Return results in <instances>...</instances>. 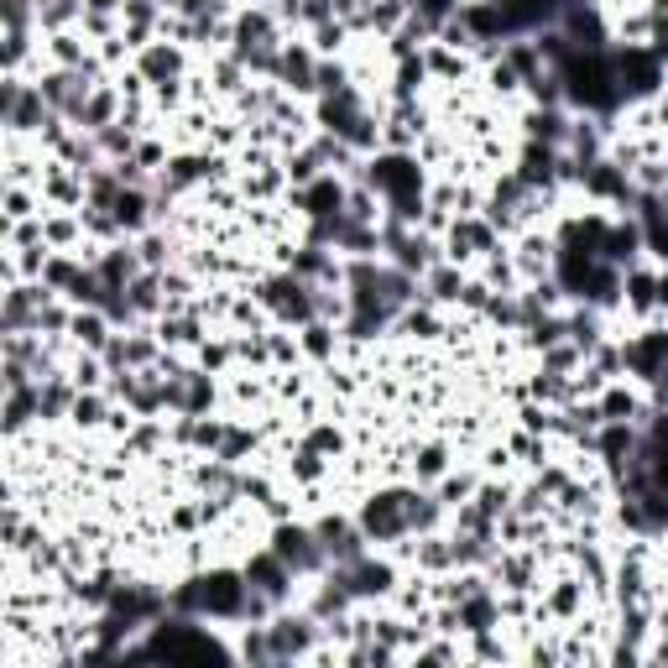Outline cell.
<instances>
[{
    "instance_id": "19",
    "label": "cell",
    "mask_w": 668,
    "mask_h": 668,
    "mask_svg": "<svg viewBox=\"0 0 668 668\" xmlns=\"http://www.w3.org/2000/svg\"><path fill=\"white\" fill-rule=\"evenodd\" d=\"M73 418H79V424H99V403L95 397H79V403H73Z\"/></svg>"
},
{
    "instance_id": "1",
    "label": "cell",
    "mask_w": 668,
    "mask_h": 668,
    "mask_svg": "<svg viewBox=\"0 0 668 668\" xmlns=\"http://www.w3.org/2000/svg\"><path fill=\"white\" fill-rule=\"evenodd\" d=\"M120 658H215V664H230L236 653L225 643H215L210 627H193V617H172V621H157L152 637L142 647H126Z\"/></svg>"
},
{
    "instance_id": "18",
    "label": "cell",
    "mask_w": 668,
    "mask_h": 668,
    "mask_svg": "<svg viewBox=\"0 0 668 668\" xmlns=\"http://www.w3.org/2000/svg\"><path fill=\"white\" fill-rule=\"evenodd\" d=\"M444 470V450H424L418 454V476H439Z\"/></svg>"
},
{
    "instance_id": "3",
    "label": "cell",
    "mask_w": 668,
    "mask_h": 668,
    "mask_svg": "<svg viewBox=\"0 0 668 668\" xmlns=\"http://www.w3.org/2000/svg\"><path fill=\"white\" fill-rule=\"evenodd\" d=\"M360 527H366L371 544H397V538H407V533H413V527H407V491H382V497H371L366 512H360Z\"/></svg>"
},
{
    "instance_id": "11",
    "label": "cell",
    "mask_w": 668,
    "mask_h": 668,
    "mask_svg": "<svg viewBox=\"0 0 668 668\" xmlns=\"http://www.w3.org/2000/svg\"><path fill=\"white\" fill-rule=\"evenodd\" d=\"M439 512H444V506H439L433 497H418V491H407V527H413V533H429V527L439 523Z\"/></svg>"
},
{
    "instance_id": "2",
    "label": "cell",
    "mask_w": 668,
    "mask_h": 668,
    "mask_svg": "<svg viewBox=\"0 0 668 668\" xmlns=\"http://www.w3.org/2000/svg\"><path fill=\"white\" fill-rule=\"evenodd\" d=\"M371 189L386 199V210H392V219H418V210H424V172H418V163L413 157H377L371 163Z\"/></svg>"
},
{
    "instance_id": "21",
    "label": "cell",
    "mask_w": 668,
    "mask_h": 668,
    "mask_svg": "<svg viewBox=\"0 0 668 668\" xmlns=\"http://www.w3.org/2000/svg\"><path fill=\"white\" fill-rule=\"evenodd\" d=\"M658 303H668V277H658Z\"/></svg>"
},
{
    "instance_id": "14",
    "label": "cell",
    "mask_w": 668,
    "mask_h": 668,
    "mask_svg": "<svg viewBox=\"0 0 668 668\" xmlns=\"http://www.w3.org/2000/svg\"><path fill=\"white\" fill-rule=\"evenodd\" d=\"M418 564H424V570H450V564H454V544H444V538H424Z\"/></svg>"
},
{
    "instance_id": "9",
    "label": "cell",
    "mask_w": 668,
    "mask_h": 668,
    "mask_svg": "<svg viewBox=\"0 0 668 668\" xmlns=\"http://www.w3.org/2000/svg\"><path fill=\"white\" fill-rule=\"evenodd\" d=\"M621 360H627L637 377H647V382H664V371H668V330L647 334V339H632V345L621 350Z\"/></svg>"
},
{
    "instance_id": "10",
    "label": "cell",
    "mask_w": 668,
    "mask_h": 668,
    "mask_svg": "<svg viewBox=\"0 0 668 668\" xmlns=\"http://www.w3.org/2000/svg\"><path fill=\"white\" fill-rule=\"evenodd\" d=\"M298 204H303L313 219H334V215H345V189H339L334 178H313V183L298 189Z\"/></svg>"
},
{
    "instance_id": "13",
    "label": "cell",
    "mask_w": 668,
    "mask_h": 668,
    "mask_svg": "<svg viewBox=\"0 0 668 668\" xmlns=\"http://www.w3.org/2000/svg\"><path fill=\"white\" fill-rule=\"evenodd\" d=\"M126 298H131V309L136 313H152L163 303V293H157V277H136V283L126 287Z\"/></svg>"
},
{
    "instance_id": "5",
    "label": "cell",
    "mask_w": 668,
    "mask_h": 668,
    "mask_svg": "<svg viewBox=\"0 0 668 668\" xmlns=\"http://www.w3.org/2000/svg\"><path fill=\"white\" fill-rule=\"evenodd\" d=\"M272 549L293 564V574H319L324 564H330V553H324V544H319L313 527H287L283 523L277 533H272Z\"/></svg>"
},
{
    "instance_id": "7",
    "label": "cell",
    "mask_w": 668,
    "mask_h": 668,
    "mask_svg": "<svg viewBox=\"0 0 668 668\" xmlns=\"http://www.w3.org/2000/svg\"><path fill=\"white\" fill-rule=\"evenodd\" d=\"M246 585H251V591H262V596H272V600H283L287 585H293V564H287L277 549H266V553H257V559L246 564Z\"/></svg>"
},
{
    "instance_id": "15",
    "label": "cell",
    "mask_w": 668,
    "mask_h": 668,
    "mask_svg": "<svg viewBox=\"0 0 668 668\" xmlns=\"http://www.w3.org/2000/svg\"><path fill=\"white\" fill-rule=\"evenodd\" d=\"M142 69L152 73V79H163V84H167V79H172V73H178V58H172V52H167V48H146Z\"/></svg>"
},
{
    "instance_id": "8",
    "label": "cell",
    "mask_w": 668,
    "mask_h": 668,
    "mask_svg": "<svg viewBox=\"0 0 668 668\" xmlns=\"http://www.w3.org/2000/svg\"><path fill=\"white\" fill-rule=\"evenodd\" d=\"M0 110H5V126H16V131H32L37 120H43V90L37 84H5L0 90Z\"/></svg>"
},
{
    "instance_id": "20",
    "label": "cell",
    "mask_w": 668,
    "mask_h": 668,
    "mask_svg": "<svg viewBox=\"0 0 668 668\" xmlns=\"http://www.w3.org/2000/svg\"><path fill=\"white\" fill-rule=\"evenodd\" d=\"M574 600H580V591H574V585H564V591L553 596V611H574Z\"/></svg>"
},
{
    "instance_id": "4",
    "label": "cell",
    "mask_w": 668,
    "mask_h": 668,
    "mask_svg": "<svg viewBox=\"0 0 668 668\" xmlns=\"http://www.w3.org/2000/svg\"><path fill=\"white\" fill-rule=\"evenodd\" d=\"M319 617L313 611H303V617H277L272 627H266V637H272V664H287V658H303V653H313V643H319Z\"/></svg>"
},
{
    "instance_id": "16",
    "label": "cell",
    "mask_w": 668,
    "mask_h": 668,
    "mask_svg": "<svg viewBox=\"0 0 668 668\" xmlns=\"http://www.w3.org/2000/svg\"><path fill=\"white\" fill-rule=\"evenodd\" d=\"M303 345H309L313 356H330V330H324V324H309V330H303Z\"/></svg>"
},
{
    "instance_id": "6",
    "label": "cell",
    "mask_w": 668,
    "mask_h": 668,
    "mask_svg": "<svg viewBox=\"0 0 668 668\" xmlns=\"http://www.w3.org/2000/svg\"><path fill=\"white\" fill-rule=\"evenodd\" d=\"M334 574L345 580V591L350 596H386L392 591V564H382V559H371V553H360V559H350V564H334Z\"/></svg>"
},
{
    "instance_id": "12",
    "label": "cell",
    "mask_w": 668,
    "mask_h": 668,
    "mask_svg": "<svg viewBox=\"0 0 668 668\" xmlns=\"http://www.w3.org/2000/svg\"><path fill=\"white\" fill-rule=\"evenodd\" d=\"M73 334H79V339H84V345H90V350H105V345H110V339H105V313H79V319H73Z\"/></svg>"
},
{
    "instance_id": "17",
    "label": "cell",
    "mask_w": 668,
    "mask_h": 668,
    "mask_svg": "<svg viewBox=\"0 0 668 668\" xmlns=\"http://www.w3.org/2000/svg\"><path fill=\"white\" fill-rule=\"evenodd\" d=\"M460 277H454V272H433V298H460Z\"/></svg>"
}]
</instances>
